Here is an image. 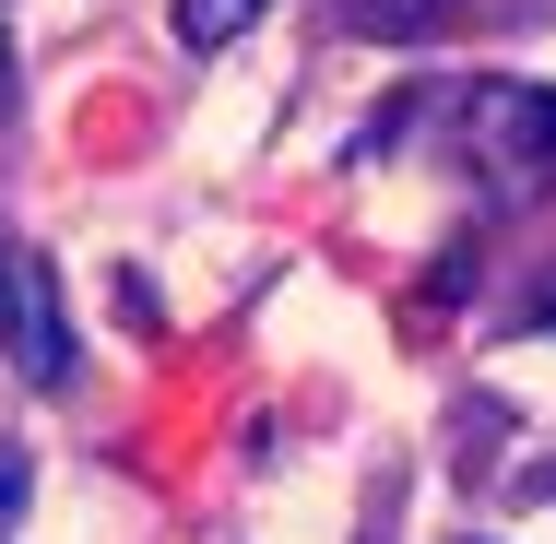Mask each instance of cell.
Instances as JSON below:
<instances>
[{
	"label": "cell",
	"instance_id": "obj_4",
	"mask_svg": "<svg viewBox=\"0 0 556 544\" xmlns=\"http://www.w3.org/2000/svg\"><path fill=\"white\" fill-rule=\"evenodd\" d=\"M439 12H450V0H343V24H355V36H427Z\"/></svg>",
	"mask_w": 556,
	"mask_h": 544
},
{
	"label": "cell",
	"instance_id": "obj_3",
	"mask_svg": "<svg viewBox=\"0 0 556 544\" xmlns=\"http://www.w3.org/2000/svg\"><path fill=\"white\" fill-rule=\"evenodd\" d=\"M273 0H166V24H178V48H237L249 24H261Z\"/></svg>",
	"mask_w": 556,
	"mask_h": 544
},
{
	"label": "cell",
	"instance_id": "obj_6",
	"mask_svg": "<svg viewBox=\"0 0 556 544\" xmlns=\"http://www.w3.org/2000/svg\"><path fill=\"white\" fill-rule=\"evenodd\" d=\"M0 118H12V36H0Z\"/></svg>",
	"mask_w": 556,
	"mask_h": 544
},
{
	"label": "cell",
	"instance_id": "obj_5",
	"mask_svg": "<svg viewBox=\"0 0 556 544\" xmlns=\"http://www.w3.org/2000/svg\"><path fill=\"white\" fill-rule=\"evenodd\" d=\"M509 331H556V261L521 284V308H509Z\"/></svg>",
	"mask_w": 556,
	"mask_h": 544
},
{
	"label": "cell",
	"instance_id": "obj_1",
	"mask_svg": "<svg viewBox=\"0 0 556 544\" xmlns=\"http://www.w3.org/2000/svg\"><path fill=\"white\" fill-rule=\"evenodd\" d=\"M450 166L473 178V190H497V202H521V190H545L556 178V84H521V72H485V84H462L439 118Z\"/></svg>",
	"mask_w": 556,
	"mask_h": 544
},
{
	"label": "cell",
	"instance_id": "obj_2",
	"mask_svg": "<svg viewBox=\"0 0 556 544\" xmlns=\"http://www.w3.org/2000/svg\"><path fill=\"white\" fill-rule=\"evenodd\" d=\"M0 355H12V379H36V391H60L72 379V308H60V273L0 225Z\"/></svg>",
	"mask_w": 556,
	"mask_h": 544
}]
</instances>
